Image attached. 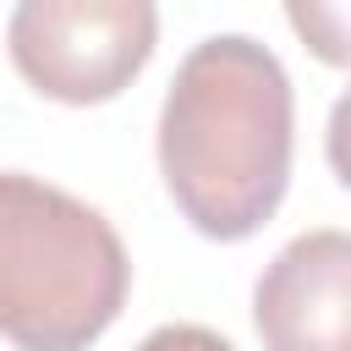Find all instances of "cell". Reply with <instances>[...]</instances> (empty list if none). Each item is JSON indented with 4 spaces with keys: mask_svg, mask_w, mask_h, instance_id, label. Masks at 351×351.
Returning <instances> with one entry per match:
<instances>
[{
    "mask_svg": "<svg viewBox=\"0 0 351 351\" xmlns=\"http://www.w3.org/2000/svg\"><path fill=\"white\" fill-rule=\"evenodd\" d=\"M296 99L280 55L247 33L203 38L159 104V176L208 241L263 230L291 186Z\"/></svg>",
    "mask_w": 351,
    "mask_h": 351,
    "instance_id": "obj_1",
    "label": "cell"
},
{
    "mask_svg": "<svg viewBox=\"0 0 351 351\" xmlns=\"http://www.w3.org/2000/svg\"><path fill=\"white\" fill-rule=\"evenodd\" d=\"M263 351H351V236L302 230L252 285Z\"/></svg>",
    "mask_w": 351,
    "mask_h": 351,
    "instance_id": "obj_4",
    "label": "cell"
},
{
    "mask_svg": "<svg viewBox=\"0 0 351 351\" xmlns=\"http://www.w3.org/2000/svg\"><path fill=\"white\" fill-rule=\"evenodd\" d=\"M137 351H236V346L203 324H159L154 335L137 340Z\"/></svg>",
    "mask_w": 351,
    "mask_h": 351,
    "instance_id": "obj_6",
    "label": "cell"
},
{
    "mask_svg": "<svg viewBox=\"0 0 351 351\" xmlns=\"http://www.w3.org/2000/svg\"><path fill=\"white\" fill-rule=\"evenodd\" d=\"M115 225L22 170H0V335L16 351H88L126 307Z\"/></svg>",
    "mask_w": 351,
    "mask_h": 351,
    "instance_id": "obj_2",
    "label": "cell"
},
{
    "mask_svg": "<svg viewBox=\"0 0 351 351\" xmlns=\"http://www.w3.org/2000/svg\"><path fill=\"white\" fill-rule=\"evenodd\" d=\"M159 44L154 0H16L5 49L22 82L55 104H110Z\"/></svg>",
    "mask_w": 351,
    "mask_h": 351,
    "instance_id": "obj_3",
    "label": "cell"
},
{
    "mask_svg": "<svg viewBox=\"0 0 351 351\" xmlns=\"http://www.w3.org/2000/svg\"><path fill=\"white\" fill-rule=\"evenodd\" d=\"M285 16L324 66H346V0H285Z\"/></svg>",
    "mask_w": 351,
    "mask_h": 351,
    "instance_id": "obj_5",
    "label": "cell"
}]
</instances>
